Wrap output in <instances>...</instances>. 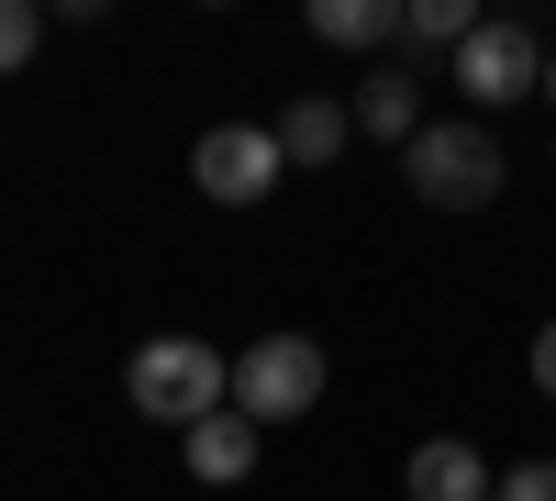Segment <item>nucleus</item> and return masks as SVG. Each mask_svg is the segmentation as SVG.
I'll return each instance as SVG.
<instances>
[{"instance_id": "1", "label": "nucleus", "mask_w": 556, "mask_h": 501, "mask_svg": "<svg viewBox=\"0 0 556 501\" xmlns=\"http://www.w3.org/2000/svg\"><path fill=\"white\" fill-rule=\"evenodd\" d=\"M123 390H134V413L146 424H212L223 401H235V356L223 346H201V335H156V346H134V368H123Z\"/></svg>"}, {"instance_id": "2", "label": "nucleus", "mask_w": 556, "mask_h": 501, "mask_svg": "<svg viewBox=\"0 0 556 501\" xmlns=\"http://www.w3.org/2000/svg\"><path fill=\"white\" fill-rule=\"evenodd\" d=\"M401 178H412L434 212H490V201H501V134H490L479 112H468V123H424V134L401 146Z\"/></svg>"}, {"instance_id": "3", "label": "nucleus", "mask_w": 556, "mask_h": 501, "mask_svg": "<svg viewBox=\"0 0 556 501\" xmlns=\"http://www.w3.org/2000/svg\"><path fill=\"white\" fill-rule=\"evenodd\" d=\"M323 401V346L312 335H256L245 356H235V413L267 435V424H301Z\"/></svg>"}, {"instance_id": "4", "label": "nucleus", "mask_w": 556, "mask_h": 501, "mask_svg": "<svg viewBox=\"0 0 556 501\" xmlns=\"http://www.w3.org/2000/svg\"><path fill=\"white\" fill-rule=\"evenodd\" d=\"M190 178H201L223 212H245V201H267L278 178H290V156H278V134H267V123H212L201 146H190Z\"/></svg>"}, {"instance_id": "5", "label": "nucleus", "mask_w": 556, "mask_h": 501, "mask_svg": "<svg viewBox=\"0 0 556 501\" xmlns=\"http://www.w3.org/2000/svg\"><path fill=\"white\" fill-rule=\"evenodd\" d=\"M456 89L479 101V123H490L501 101H534V89H545V45H534L523 23H479L468 45H456Z\"/></svg>"}, {"instance_id": "6", "label": "nucleus", "mask_w": 556, "mask_h": 501, "mask_svg": "<svg viewBox=\"0 0 556 501\" xmlns=\"http://www.w3.org/2000/svg\"><path fill=\"white\" fill-rule=\"evenodd\" d=\"M401 490H412V501H490L501 479H490V458H479L468 435H434V446H412Z\"/></svg>"}, {"instance_id": "7", "label": "nucleus", "mask_w": 556, "mask_h": 501, "mask_svg": "<svg viewBox=\"0 0 556 501\" xmlns=\"http://www.w3.org/2000/svg\"><path fill=\"white\" fill-rule=\"evenodd\" d=\"M345 112H356L367 146H412V134H424V78H412V67H367Z\"/></svg>"}, {"instance_id": "8", "label": "nucleus", "mask_w": 556, "mask_h": 501, "mask_svg": "<svg viewBox=\"0 0 556 501\" xmlns=\"http://www.w3.org/2000/svg\"><path fill=\"white\" fill-rule=\"evenodd\" d=\"M267 134H278V156H290V167H334V156L356 146V112H345V101H323V89H301V101L278 112Z\"/></svg>"}, {"instance_id": "9", "label": "nucleus", "mask_w": 556, "mask_h": 501, "mask_svg": "<svg viewBox=\"0 0 556 501\" xmlns=\"http://www.w3.org/2000/svg\"><path fill=\"white\" fill-rule=\"evenodd\" d=\"M256 446H267V435H256V424L235 413V401H223L212 424H190V435H178V458H190V479H212V490H235V479L256 468Z\"/></svg>"}, {"instance_id": "10", "label": "nucleus", "mask_w": 556, "mask_h": 501, "mask_svg": "<svg viewBox=\"0 0 556 501\" xmlns=\"http://www.w3.org/2000/svg\"><path fill=\"white\" fill-rule=\"evenodd\" d=\"M412 0H312V45H345V57H367V45H401Z\"/></svg>"}, {"instance_id": "11", "label": "nucleus", "mask_w": 556, "mask_h": 501, "mask_svg": "<svg viewBox=\"0 0 556 501\" xmlns=\"http://www.w3.org/2000/svg\"><path fill=\"white\" fill-rule=\"evenodd\" d=\"M468 34H479L468 0H412V23H401V67H412V57H456Z\"/></svg>"}, {"instance_id": "12", "label": "nucleus", "mask_w": 556, "mask_h": 501, "mask_svg": "<svg viewBox=\"0 0 556 501\" xmlns=\"http://www.w3.org/2000/svg\"><path fill=\"white\" fill-rule=\"evenodd\" d=\"M34 45H45V12H34V0H0V78H12Z\"/></svg>"}, {"instance_id": "13", "label": "nucleus", "mask_w": 556, "mask_h": 501, "mask_svg": "<svg viewBox=\"0 0 556 501\" xmlns=\"http://www.w3.org/2000/svg\"><path fill=\"white\" fill-rule=\"evenodd\" d=\"M490 501H556V458H523V468H501Z\"/></svg>"}, {"instance_id": "14", "label": "nucleus", "mask_w": 556, "mask_h": 501, "mask_svg": "<svg viewBox=\"0 0 556 501\" xmlns=\"http://www.w3.org/2000/svg\"><path fill=\"white\" fill-rule=\"evenodd\" d=\"M534 390H545V401H556V324H545V335H534Z\"/></svg>"}, {"instance_id": "15", "label": "nucleus", "mask_w": 556, "mask_h": 501, "mask_svg": "<svg viewBox=\"0 0 556 501\" xmlns=\"http://www.w3.org/2000/svg\"><path fill=\"white\" fill-rule=\"evenodd\" d=\"M545 101H556V57H545Z\"/></svg>"}]
</instances>
